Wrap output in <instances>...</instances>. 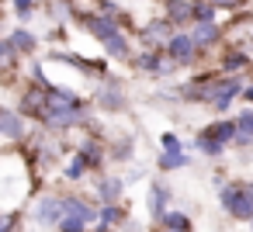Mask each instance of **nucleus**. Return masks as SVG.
<instances>
[{
    "label": "nucleus",
    "mask_w": 253,
    "mask_h": 232,
    "mask_svg": "<svg viewBox=\"0 0 253 232\" xmlns=\"http://www.w3.org/2000/svg\"><path fill=\"white\" fill-rule=\"evenodd\" d=\"M84 28L94 32V35L104 42V49H108L111 56H118V59L128 56V42H125L122 32L115 28V18H111V14H90V18H84Z\"/></svg>",
    "instance_id": "nucleus-1"
},
{
    "label": "nucleus",
    "mask_w": 253,
    "mask_h": 232,
    "mask_svg": "<svg viewBox=\"0 0 253 232\" xmlns=\"http://www.w3.org/2000/svg\"><path fill=\"white\" fill-rule=\"evenodd\" d=\"M222 208L232 215V218H253V204L246 201V191H243V184H225L222 187Z\"/></svg>",
    "instance_id": "nucleus-2"
},
{
    "label": "nucleus",
    "mask_w": 253,
    "mask_h": 232,
    "mask_svg": "<svg viewBox=\"0 0 253 232\" xmlns=\"http://www.w3.org/2000/svg\"><path fill=\"white\" fill-rule=\"evenodd\" d=\"M42 121L49 128H70V125L84 121V108H45Z\"/></svg>",
    "instance_id": "nucleus-3"
},
{
    "label": "nucleus",
    "mask_w": 253,
    "mask_h": 232,
    "mask_svg": "<svg viewBox=\"0 0 253 232\" xmlns=\"http://www.w3.org/2000/svg\"><path fill=\"white\" fill-rule=\"evenodd\" d=\"M35 218L42 222V225H59V218H63V197H52V194H45V197H39L35 201Z\"/></svg>",
    "instance_id": "nucleus-4"
},
{
    "label": "nucleus",
    "mask_w": 253,
    "mask_h": 232,
    "mask_svg": "<svg viewBox=\"0 0 253 232\" xmlns=\"http://www.w3.org/2000/svg\"><path fill=\"white\" fill-rule=\"evenodd\" d=\"M194 42H191V35H173L170 39V45H167V56L173 59V63H191L194 59Z\"/></svg>",
    "instance_id": "nucleus-5"
},
{
    "label": "nucleus",
    "mask_w": 253,
    "mask_h": 232,
    "mask_svg": "<svg viewBox=\"0 0 253 232\" xmlns=\"http://www.w3.org/2000/svg\"><path fill=\"white\" fill-rule=\"evenodd\" d=\"M142 39H146V45H170V39H173V32H170V18H167V21H153V25H146V28H142Z\"/></svg>",
    "instance_id": "nucleus-6"
},
{
    "label": "nucleus",
    "mask_w": 253,
    "mask_h": 232,
    "mask_svg": "<svg viewBox=\"0 0 253 232\" xmlns=\"http://www.w3.org/2000/svg\"><path fill=\"white\" fill-rule=\"evenodd\" d=\"M218 39H222V32H218V25H215V21H208V25H194V32H191L194 49H211Z\"/></svg>",
    "instance_id": "nucleus-7"
},
{
    "label": "nucleus",
    "mask_w": 253,
    "mask_h": 232,
    "mask_svg": "<svg viewBox=\"0 0 253 232\" xmlns=\"http://www.w3.org/2000/svg\"><path fill=\"white\" fill-rule=\"evenodd\" d=\"M236 90H239V80H218V83H215V94H211V108L225 111L229 101L236 97Z\"/></svg>",
    "instance_id": "nucleus-8"
},
{
    "label": "nucleus",
    "mask_w": 253,
    "mask_h": 232,
    "mask_svg": "<svg viewBox=\"0 0 253 232\" xmlns=\"http://www.w3.org/2000/svg\"><path fill=\"white\" fill-rule=\"evenodd\" d=\"M0 135H4V139H21V135H25V121H21L14 111H4V108H0Z\"/></svg>",
    "instance_id": "nucleus-9"
},
{
    "label": "nucleus",
    "mask_w": 253,
    "mask_h": 232,
    "mask_svg": "<svg viewBox=\"0 0 253 232\" xmlns=\"http://www.w3.org/2000/svg\"><path fill=\"white\" fill-rule=\"evenodd\" d=\"M205 135H211L215 142L229 146V139H236V121H215L211 128H205Z\"/></svg>",
    "instance_id": "nucleus-10"
},
{
    "label": "nucleus",
    "mask_w": 253,
    "mask_h": 232,
    "mask_svg": "<svg viewBox=\"0 0 253 232\" xmlns=\"http://www.w3.org/2000/svg\"><path fill=\"white\" fill-rule=\"evenodd\" d=\"M236 142H239V146L253 142V111H243V115L236 118Z\"/></svg>",
    "instance_id": "nucleus-11"
},
{
    "label": "nucleus",
    "mask_w": 253,
    "mask_h": 232,
    "mask_svg": "<svg viewBox=\"0 0 253 232\" xmlns=\"http://www.w3.org/2000/svg\"><path fill=\"white\" fill-rule=\"evenodd\" d=\"M160 218H163V229H167V232H187V229H191V218L180 215V211H163Z\"/></svg>",
    "instance_id": "nucleus-12"
},
{
    "label": "nucleus",
    "mask_w": 253,
    "mask_h": 232,
    "mask_svg": "<svg viewBox=\"0 0 253 232\" xmlns=\"http://www.w3.org/2000/svg\"><path fill=\"white\" fill-rule=\"evenodd\" d=\"M194 149H198V153H205V156H222V153H225V146H222V142H215V139H211V135H205V132H198Z\"/></svg>",
    "instance_id": "nucleus-13"
},
{
    "label": "nucleus",
    "mask_w": 253,
    "mask_h": 232,
    "mask_svg": "<svg viewBox=\"0 0 253 232\" xmlns=\"http://www.w3.org/2000/svg\"><path fill=\"white\" fill-rule=\"evenodd\" d=\"M101 104H104V108H125V94H122V87H118V83H108L104 94H101Z\"/></svg>",
    "instance_id": "nucleus-14"
},
{
    "label": "nucleus",
    "mask_w": 253,
    "mask_h": 232,
    "mask_svg": "<svg viewBox=\"0 0 253 232\" xmlns=\"http://www.w3.org/2000/svg\"><path fill=\"white\" fill-rule=\"evenodd\" d=\"M118 194H122V180H118V177H104V180H101V197H104V204H115Z\"/></svg>",
    "instance_id": "nucleus-15"
},
{
    "label": "nucleus",
    "mask_w": 253,
    "mask_h": 232,
    "mask_svg": "<svg viewBox=\"0 0 253 232\" xmlns=\"http://www.w3.org/2000/svg\"><path fill=\"white\" fill-rule=\"evenodd\" d=\"M14 56H18V49L11 45V39H0V70H11Z\"/></svg>",
    "instance_id": "nucleus-16"
},
{
    "label": "nucleus",
    "mask_w": 253,
    "mask_h": 232,
    "mask_svg": "<svg viewBox=\"0 0 253 232\" xmlns=\"http://www.w3.org/2000/svg\"><path fill=\"white\" fill-rule=\"evenodd\" d=\"M167 197H170V194H167V191L156 184V187H153V194H149V211H153V215H163V208H167Z\"/></svg>",
    "instance_id": "nucleus-17"
},
{
    "label": "nucleus",
    "mask_w": 253,
    "mask_h": 232,
    "mask_svg": "<svg viewBox=\"0 0 253 232\" xmlns=\"http://www.w3.org/2000/svg\"><path fill=\"white\" fill-rule=\"evenodd\" d=\"M177 166H187V156L184 153H163L160 156V170H177Z\"/></svg>",
    "instance_id": "nucleus-18"
},
{
    "label": "nucleus",
    "mask_w": 253,
    "mask_h": 232,
    "mask_svg": "<svg viewBox=\"0 0 253 232\" xmlns=\"http://www.w3.org/2000/svg\"><path fill=\"white\" fill-rule=\"evenodd\" d=\"M56 229H59V232H84V229H87V222H84V218H77V215H63Z\"/></svg>",
    "instance_id": "nucleus-19"
},
{
    "label": "nucleus",
    "mask_w": 253,
    "mask_h": 232,
    "mask_svg": "<svg viewBox=\"0 0 253 232\" xmlns=\"http://www.w3.org/2000/svg\"><path fill=\"white\" fill-rule=\"evenodd\" d=\"M11 45L21 49V52H28V49H35V39H32V32H14L11 35Z\"/></svg>",
    "instance_id": "nucleus-20"
},
{
    "label": "nucleus",
    "mask_w": 253,
    "mask_h": 232,
    "mask_svg": "<svg viewBox=\"0 0 253 232\" xmlns=\"http://www.w3.org/2000/svg\"><path fill=\"white\" fill-rule=\"evenodd\" d=\"M246 63H250V56H246V52H232V56H225V63H222V66H225L229 73H236V70H243Z\"/></svg>",
    "instance_id": "nucleus-21"
},
{
    "label": "nucleus",
    "mask_w": 253,
    "mask_h": 232,
    "mask_svg": "<svg viewBox=\"0 0 253 232\" xmlns=\"http://www.w3.org/2000/svg\"><path fill=\"white\" fill-rule=\"evenodd\" d=\"M84 170H87V163H84V159H73V163L66 166V177H70V180H80Z\"/></svg>",
    "instance_id": "nucleus-22"
},
{
    "label": "nucleus",
    "mask_w": 253,
    "mask_h": 232,
    "mask_svg": "<svg viewBox=\"0 0 253 232\" xmlns=\"http://www.w3.org/2000/svg\"><path fill=\"white\" fill-rule=\"evenodd\" d=\"M163 153H180V139L167 132V135H163Z\"/></svg>",
    "instance_id": "nucleus-23"
},
{
    "label": "nucleus",
    "mask_w": 253,
    "mask_h": 232,
    "mask_svg": "<svg viewBox=\"0 0 253 232\" xmlns=\"http://www.w3.org/2000/svg\"><path fill=\"white\" fill-rule=\"evenodd\" d=\"M18 4V18L25 21V18H32V7H35V0H14Z\"/></svg>",
    "instance_id": "nucleus-24"
},
{
    "label": "nucleus",
    "mask_w": 253,
    "mask_h": 232,
    "mask_svg": "<svg viewBox=\"0 0 253 232\" xmlns=\"http://www.w3.org/2000/svg\"><path fill=\"white\" fill-rule=\"evenodd\" d=\"M208 4L218 11V7H225V11H232V7H243L246 4V0H208Z\"/></svg>",
    "instance_id": "nucleus-25"
},
{
    "label": "nucleus",
    "mask_w": 253,
    "mask_h": 232,
    "mask_svg": "<svg viewBox=\"0 0 253 232\" xmlns=\"http://www.w3.org/2000/svg\"><path fill=\"white\" fill-rule=\"evenodd\" d=\"M156 63H160V59H156V56H149V52H146V56H139V66H142V70H156Z\"/></svg>",
    "instance_id": "nucleus-26"
},
{
    "label": "nucleus",
    "mask_w": 253,
    "mask_h": 232,
    "mask_svg": "<svg viewBox=\"0 0 253 232\" xmlns=\"http://www.w3.org/2000/svg\"><path fill=\"white\" fill-rule=\"evenodd\" d=\"M0 232H14V215H0Z\"/></svg>",
    "instance_id": "nucleus-27"
},
{
    "label": "nucleus",
    "mask_w": 253,
    "mask_h": 232,
    "mask_svg": "<svg viewBox=\"0 0 253 232\" xmlns=\"http://www.w3.org/2000/svg\"><path fill=\"white\" fill-rule=\"evenodd\" d=\"M243 191H246V201L253 204V180H250V184H243Z\"/></svg>",
    "instance_id": "nucleus-28"
},
{
    "label": "nucleus",
    "mask_w": 253,
    "mask_h": 232,
    "mask_svg": "<svg viewBox=\"0 0 253 232\" xmlns=\"http://www.w3.org/2000/svg\"><path fill=\"white\" fill-rule=\"evenodd\" d=\"M243 97H246V101H253V87H246V94H243Z\"/></svg>",
    "instance_id": "nucleus-29"
},
{
    "label": "nucleus",
    "mask_w": 253,
    "mask_h": 232,
    "mask_svg": "<svg viewBox=\"0 0 253 232\" xmlns=\"http://www.w3.org/2000/svg\"><path fill=\"white\" fill-rule=\"evenodd\" d=\"M250 225H253V218H250Z\"/></svg>",
    "instance_id": "nucleus-30"
},
{
    "label": "nucleus",
    "mask_w": 253,
    "mask_h": 232,
    "mask_svg": "<svg viewBox=\"0 0 253 232\" xmlns=\"http://www.w3.org/2000/svg\"><path fill=\"white\" fill-rule=\"evenodd\" d=\"M163 232H167V229H163Z\"/></svg>",
    "instance_id": "nucleus-31"
}]
</instances>
